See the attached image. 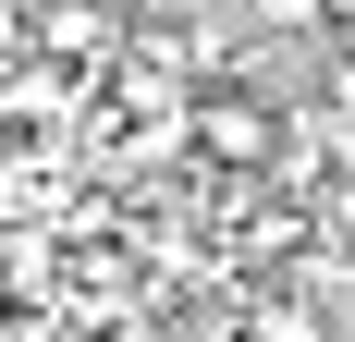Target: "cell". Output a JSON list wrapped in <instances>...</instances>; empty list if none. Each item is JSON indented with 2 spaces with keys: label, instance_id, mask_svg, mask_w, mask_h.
<instances>
[{
  "label": "cell",
  "instance_id": "cell-1",
  "mask_svg": "<svg viewBox=\"0 0 355 342\" xmlns=\"http://www.w3.org/2000/svg\"><path fill=\"white\" fill-rule=\"evenodd\" d=\"M184 123H196V171H220V183H245V171H282V135L294 110L257 86V73H220V86H196L184 98Z\"/></svg>",
  "mask_w": 355,
  "mask_h": 342
},
{
  "label": "cell",
  "instance_id": "cell-2",
  "mask_svg": "<svg viewBox=\"0 0 355 342\" xmlns=\"http://www.w3.org/2000/svg\"><path fill=\"white\" fill-rule=\"evenodd\" d=\"M25 37H37L62 73L110 86V73H123V49H135V12H123V0H25Z\"/></svg>",
  "mask_w": 355,
  "mask_h": 342
},
{
  "label": "cell",
  "instance_id": "cell-4",
  "mask_svg": "<svg viewBox=\"0 0 355 342\" xmlns=\"http://www.w3.org/2000/svg\"><path fill=\"white\" fill-rule=\"evenodd\" d=\"M12 306H25V294H12V269H0V318H12Z\"/></svg>",
  "mask_w": 355,
  "mask_h": 342
},
{
  "label": "cell",
  "instance_id": "cell-3",
  "mask_svg": "<svg viewBox=\"0 0 355 342\" xmlns=\"http://www.w3.org/2000/svg\"><path fill=\"white\" fill-rule=\"evenodd\" d=\"M245 342H331V306L306 281H245Z\"/></svg>",
  "mask_w": 355,
  "mask_h": 342
}]
</instances>
